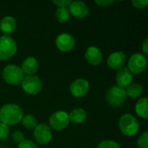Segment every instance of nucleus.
<instances>
[{
	"mask_svg": "<svg viewBox=\"0 0 148 148\" xmlns=\"http://www.w3.org/2000/svg\"><path fill=\"white\" fill-rule=\"evenodd\" d=\"M23 111L15 103H7L0 108V122L7 126L18 124L22 121Z\"/></svg>",
	"mask_w": 148,
	"mask_h": 148,
	"instance_id": "f257e3e1",
	"label": "nucleus"
},
{
	"mask_svg": "<svg viewBox=\"0 0 148 148\" xmlns=\"http://www.w3.org/2000/svg\"><path fill=\"white\" fill-rule=\"evenodd\" d=\"M33 135L35 140L39 145H46L49 143L53 137L51 128L49 127V126L43 123L36 125V127L34 128Z\"/></svg>",
	"mask_w": 148,
	"mask_h": 148,
	"instance_id": "1a4fd4ad",
	"label": "nucleus"
},
{
	"mask_svg": "<svg viewBox=\"0 0 148 148\" xmlns=\"http://www.w3.org/2000/svg\"><path fill=\"white\" fill-rule=\"evenodd\" d=\"M127 99L125 88L117 85L112 86L106 93L105 100L107 103L114 108H119L124 105Z\"/></svg>",
	"mask_w": 148,
	"mask_h": 148,
	"instance_id": "20e7f679",
	"label": "nucleus"
},
{
	"mask_svg": "<svg viewBox=\"0 0 148 148\" xmlns=\"http://www.w3.org/2000/svg\"><path fill=\"white\" fill-rule=\"evenodd\" d=\"M21 122H22L23 127L24 128L28 129V130L34 129L36 127V125H37V120L32 114H26V115H24L23 117Z\"/></svg>",
	"mask_w": 148,
	"mask_h": 148,
	"instance_id": "4be33fe9",
	"label": "nucleus"
},
{
	"mask_svg": "<svg viewBox=\"0 0 148 148\" xmlns=\"http://www.w3.org/2000/svg\"><path fill=\"white\" fill-rule=\"evenodd\" d=\"M16 29V20L11 16H6L0 20V30L4 36L12 34Z\"/></svg>",
	"mask_w": 148,
	"mask_h": 148,
	"instance_id": "f3484780",
	"label": "nucleus"
},
{
	"mask_svg": "<svg viewBox=\"0 0 148 148\" xmlns=\"http://www.w3.org/2000/svg\"><path fill=\"white\" fill-rule=\"evenodd\" d=\"M17 148H38V147L34 141L29 140H24L23 142L18 144Z\"/></svg>",
	"mask_w": 148,
	"mask_h": 148,
	"instance_id": "bb28decb",
	"label": "nucleus"
},
{
	"mask_svg": "<svg viewBox=\"0 0 148 148\" xmlns=\"http://www.w3.org/2000/svg\"><path fill=\"white\" fill-rule=\"evenodd\" d=\"M85 59L90 65L97 66L102 62L103 55L98 47L89 46L85 51Z\"/></svg>",
	"mask_w": 148,
	"mask_h": 148,
	"instance_id": "4468645a",
	"label": "nucleus"
},
{
	"mask_svg": "<svg viewBox=\"0 0 148 148\" xmlns=\"http://www.w3.org/2000/svg\"><path fill=\"white\" fill-rule=\"evenodd\" d=\"M25 77L21 68L16 65L10 64L3 68L2 72L3 80L9 85L17 86L21 85L23 78Z\"/></svg>",
	"mask_w": 148,
	"mask_h": 148,
	"instance_id": "f03ea898",
	"label": "nucleus"
},
{
	"mask_svg": "<svg viewBox=\"0 0 148 148\" xmlns=\"http://www.w3.org/2000/svg\"><path fill=\"white\" fill-rule=\"evenodd\" d=\"M12 140L14 142L19 144L21 142H23L25 139H24V134L22 131L20 130H17V131H15L13 134H12Z\"/></svg>",
	"mask_w": 148,
	"mask_h": 148,
	"instance_id": "a878e982",
	"label": "nucleus"
},
{
	"mask_svg": "<svg viewBox=\"0 0 148 148\" xmlns=\"http://www.w3.org/2000/svg\"><path fill=\"white\" fill-rule=\"evenodd\" d=\"M98 6H100V7H103V8H105V7H108V6H110L111 4H113L114 3V1L113 0H96L95 2Z\"/></svg>",
	"mask_w": 148,
	"mask_h": 148,
	"instance_id": "c756f323",
	"label": "nucleus"
},
{
	"mask_svg": "<svg viewBox=\"0 0 148 148\" xmlns=\"http://www.w3.org/2000/svg\"><path fill=\"white\" fill-rule=\"evenodd\" d=\"M17 51V45L15 40L10 36H0V60L12 58Z\"/></svg>",
	"mask_w": 148,
	"mask_h": 148,
	"instance_id": "39448f33",
	"label": "nucleus"
},
{
	"mask_svg": "<svg viewBox=\"0 0 148 148\" xmlns=\"http://www.w3.org/2000/svg\"><path fill=\"white\" fill-rule=\"evenodd\" d=\"M56 46L62 52H69L75 46V37L67 32L61 33L56 38Z\"/></svg>",
	"mask_w": 148,
	"mask_h": 148,
	"instance_id": "9d476101",
	"label": "nucleus"
},
{
	"mask_svg": "<svg viewBox=\"0 0 148 148\" xmlns=\"http://www.w3.org/2000/svg\"><path fill=\"white\" fill-rule=\"evenodd\" d=\"M89 82L83 78L75 80L69 86L70 94L75 98L84 97L89 91Z\"/></svg>",
	"mask_w": 148,
	"mask_h": 148,
	"instance_id": "9b49d317",
	"label": "nucleus"
},
{
	"mask_svg": "<svg viewBox=\"0 0 148 148\" xmlns=\"http://www.w3.org/2000/svg\"><path fill=\"white\" fill-rule=\"evenodd\" d=\"M69 122L81 124L86 121L87 112L85 111V109L81 108H75L69 114Z\"/></svg>",
	"mask_w": 148,
	"mask_h": 148,
	"instance_id": "a211bd4d",
	"label": "nucleus"
},
{
	"mask_svg": "<svg viewBox=\"0 0 148 148\" xmlns=\"http://www.w3.org/2000/svg\"><path fill=\"white\" fill-rule=\"evenodd\" d=\"M132 4L134 8L141 10L145 9L148 4V0H132Z\"/></svg>",
	"mask_w": 148,
	"mask_h": 148,
	"instance_id": "cd10ccee",
	"label": "nucleus"
},
{
	"mask_svg": "<svg viewBox=\"0 0 148 148\" xmlns=\"http://www.w3.org/2000/svg\"><path fill=\"white\" fill-rule=\"evenodd\" d=\"M56 18L61 23H67L70 18V13L69 8H57L56 10Z\"/></svg>",
	"mask_w": 148,
	"mask_h": 148,
	"instance_id": "412c9836",
	"label": "nucleus"
},
{
	"mask_svg": "<svg viewBox=\"0 0 148 148\" xmlns=\"http://www.w3.org/2000/svg\"><path fill=\"white\" fill-rule=\"evenodd\" d=\"M72 3L70 0H55L53 1V3L56 4L58 8H67L69 6V4Z\"/></svg>",
	"mask_w": 148,
	"mask_h": 148,
	"instance_id": "c85d7f7f",
	"label": "nucleus"
},
{
	"mask_svg": "<svg viewBox=\"0 0 148 148\" xmlns=\"http://www.w3.org/2000/svg\"><path fill=\"white\" fill-rule=\"evenodd\" d=\"M49 124L50 128L56 131L65 129L69 124V114L62 110L56 111L50 115L49 119Z\"/></svg>",
	"mask_w": 148,
	"mask_h": 148,
	"instance_id": "6e6552de",
	"label": "nucleus"
},
{
	"mask_svg": "<svg viewBox=\"0 0 148 148\" xmlns=\"http://www.w3.org/2000/svg\"><path fill=\"white\" fill-rule=\"evenodd\" d=\"M97 148H121L119 143H117L116 141L111 140H106L101 141Z\"/></svg>",
	"mask_w": 148,
	"mask_h": 148,
	"instance_id": "b1692460",
	"label": "nucleus"
},
{
	"mask_svg": "<svg viewBox=\"0 0 148 148\" xmlns=\"http://www.w3.org/2000/svg\"><path fill=\"white\" fill-rule=\"evenodd\" d=\"M127 96L131 99H136L142 95L143 94V87L141 84L138 82H132L127 88H125Z\"/></svg>",
	"mask_w": 148,
	"mask_h": 148,
	"instance_id": "aec40b11",
	"label": "nucleus"
},
{
	"mask_svg": "<svg viewBox=\"0 0 148 148\" xmlns=\"http://www.w3.org/2000/svg\"><path fill=\"white\" fill-rule=\"evenodd\" d=\"M127 62V56L122 51H115L109 55L107 63L109 69L119 70L122 69Z\"/></svg>",
	"mask_w": 148,
	"mask_h": 148,
	"instance_id": "f8f14e48",
	"label": "nucleus"
},
{
	"mask_svg": "<svg viewBox=\"0 0 148 148\" xmlns=\"http://www.w3.org/2000/svg\"><path fill=\"white\" fill-rule=\"evenodd\" d=\"M133 79L134 75L127 67H123L122 69L117 70L115 76L117 86L122 88H127L133 82Z\"/></svg>",
	"mask_w": 148,
	"mask_h": 148,
	"instance_id": "2eb2a0df",
	"label": "nucleus"
},
{
	"mask_svg": "<svg viewBox=\"0 0 148 148\" xmlns=\"http://www.w3.org/2000/svg\"><path fill=\"white\" fill-rule=\"evenodd\" d=\"M147 56H145L141 53H135L130 56L128 61H127V69L130 70V72L134 75H139L147 69Z\"/></svg>",
	"mask_w": 148,
	"mask_h": 148,
	"instance_id": "423d86ee",
	"label": "nucleus"
},
{
	"mask_svg": "<svg viewBox=\"0 0 148 148\" xmlns=\"http://www.w3.org/2000/svg\"><path fill=\"white\" fill-rule=\"evenodd\" d=\"M138 148H148V132L145 131L137 140Z\"/></svg>",
	"mask_w": 148,
	"mask_h": 148,
	"instance_id": "5701e85b",
	"label": "nucleus"
},
{
	"mask_svg": "<svg viewBox=\"0 0 148 148\" xmlns=\"http://www.w3.org/2000/svg\"><path fill=\"white\" fill-rule=\"evenodd\" d=\"M70 15L78 19H82L88 15L89 10L88 5L82 1H72L69 6Z\"/></svg>",
	"mask_w": 148,
	"mask_h": 148,
	"instance_id": "ddd939ff",
	"label": "nucleus"
},
{
	"mask_svg": "<svg viewBox=\"0 0 148 148\" xmlns=\"http://www.w3.org/2000/svg\"><path fill=\"white\" fill-rule=\"evenodd\" d=\"M141 49H142V52H143V55L145 56H147L148 55V38H146L142 44H141Z\"/></svg>",
	"mask_w": 148,
	"mask_h": 148,
	"instance_id": "7c9ffc66",
	"label": "nucleus"
},
{
	"mask_svg": "<svg viewBox=\"0 0 148 148\" xmlns=\"http://www.w3.org/2000/svg\"><path fill=\"white\" fill-rule=\"evenodd\" d=\"M119 128L121 132L126 136H134L140 129L138 120L131 114H123L119 120Z\"/></svg>",
	"mask_w": 148,
	"mask_h": 148,
	"instance_id": "7ed1b4c3",
	"label": "nucleus"
},
{
	"mask_svg": "<svg viewBox=\"0 0 148 148\" xmlns=\"http://www.w3.org/2000/svg\"><path fill=\"white\" fill-rule=\"evenodd\" d=\"M20 68L24 75H34L38 70L39 63L36 58L33 56H29L22 62V65Z\"/></svg>",
	"mask_w": 148,
	"mask_h": 148,
	"instance_id": "dca6fc26",
	"label": "nucleus"
},
{
	"mask_svg": "<svg viewBox=\"0 0 148 148\" xmlns=\"http://www.w3.org/2000/svg\"><path fill=\"white\" fill-rule=\"evenodd\" d=\"M10 134V127L9 126L5 125L4 123L0 122V140H4L8 137Z\"/></svg>",
	"mask_w": 148,
	"mask_h": 148,
	"instance_id": "393cba45",
	"label": "nucleus"
},
{
	"mask_svg": "<svg viewBox=\"0 0 148 148\" xmlns=\"http://www.w3.org/2000/svg\"><path fill=\"white\" fill-rule=\"evenodd\" d=\"M135 112L137 115L142 119L148 117V100L147 97H141L135 104Z\"/></svg>",
	"mask_w": 148,
	"mask_h": 148,
	"instance_id": "6ab92c4d",
	"label": "nucleus"
},
{
	"mask_svg": "<svg viewBox=\"0 0 148 148\" xmlns=\"http://www.w3.org/2000/svg\"><path fill=\"white\" fill-rule=\"evenodd\" d=\"M21 87L23 90L30 95L39 94L42 89V82L37 75H27L23 78Z\"/></svg>",
	"mask_w": 148,
	"mask_h": 148,
	"instance_id": "0eeeda50",
	"label": "nucleus"
}]
</instances>
